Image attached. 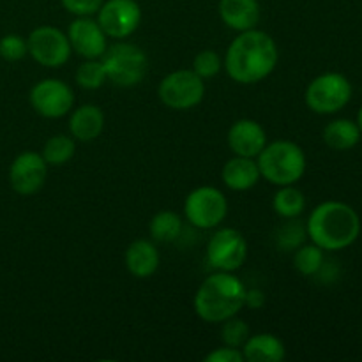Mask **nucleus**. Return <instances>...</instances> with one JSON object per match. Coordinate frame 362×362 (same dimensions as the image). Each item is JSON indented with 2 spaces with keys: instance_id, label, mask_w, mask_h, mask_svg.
Wrapping results in <instances>:
<instances>
[{
  "instance_id": "obj_31",
  "label": "nucleus",
  "mask_w": 362,
  "mask_h": 362,
  "mask_svg": "<svg viewBox=\"0 0 362 362\" xmlns=\"http://www.w3.org/2000/svg\"><path fill=\"white\" fill-rule=\"evenodd\" d=\"M105 0H60L64 9L74 16H92L98 14Z\"/></svg>"
},
{
  "instance_id": "obj_12",
  "label": "nucleus",
  "mask_w": 362,
  "mask_h": 362,
  "mask_svg": "<svg viewBox=\"0 0 362 362\" xmlns=\"http://www.w3.org/2000/svg\"><path fill=\"white\" fill-rule=\"evenodd\" d=\"M98 23L110 39L122 41L140 27V4L136 0H106L98 11Z\"/></svg>"
},
{
  "instance_id": "obj_14",
  "label": "nucleus",
  "mask_w": 362,
  "mask_h": 362,
  "mask_svg": "<svg viewBox=\"0 0 362 362\" xmlns=\"http://www.w3.org/2000/svg\"><path fill=\"white\" fill-rule=\"evenodd\" d=\"M71 49L76 55L87 59H101L108 48V35L90 16H76V20L67 28Z\"/></svg>"
},
{
  "instance_id": "obj_6",
  "label": "nucleus",
  "mask_w": 362,
  "mask_h": 362,
  "mask_svg": "<svg viewBox=\"0 0 362 362\" xmlns=\"http://www.w3.org/2000/svg\"><path fill=\"white\" fill-rule=\"evenodd\" d=\"M304 99L311 112L318 115H332L350 103L352 83L341 73L318 74L308 85Z\"/></svg>"
},
{
  "instance_id": "obj_7",
  "label": "nucleus",
  "mask_w": 362,
  "mask_h": 362,
  "mask_svg": "<svg viewBox=\"0 0 362 362\" xmlns=\"http://www.w3.org/2000/svg\"><path fill=\"white\" fill-rule=\"evenodd\" d=\"M158 95L166 108L186 112L204 101L205 80L193 69L172 71L159 81Z\"/></svg>"
},
{
  "instance_id": "obj_5",
  "label": "nucleus",
  "mask_w": 362,
  "mask_h": 362,
  "mask_svg": "<svg viewBox=\"0 0 362 362\" xmlns=\"http://www.w3.org/2000/svg\"><path fill=\"white\" fill-rule=\"evenodd\" d=\"M101 62L108 80L117 87L129 88L141 83L148 71L147 53L140 46L126 42L124 39L106 48Z\"/></svg>"
},
{
  "instance_id": "obj_27",
  "label": "nucleus",
  "mask_w": 362,
  "mask_h": 362,
  "mask_svg": "<svg viewBox=\"0 0 362 362\" xmlns=\"http://www.w3.org/2000/svg\"><path fill=\"white\" fill-rule=\"evenodd\" d=\"M76 83L85 90H95L101 88L108 81L105 66L99 59H87L76 69Z\"/></svg>"
},
{
  "instance_id": "obj_13",
  "label": "nucleus",
  "mask_w": 362,
  "mask_h": 362,
  "mask_svg": "<svg viewBox=\"0 0 362 362\" xmlns=\"http://www.w3.org/2000/svg\"><path fill=\"white\" fill-rule=\"evenodd\" d=\"M48 175V163L39 152L25 151L14 158L9 168V184L14 193L32 197L45 186Z\"/></svg>"
},
{
  "instance_id": "obj_9",
  "label": "nucleus",
  "mask_w": 362,
  "mask_h": 362,
  "mask_svg": "<svg viewBox=\"0 0 362 362\" xmlns=\"http://www.w3.org/2000/svg\"><path fill=\"white\" fill-rule=\"evenodd\" d=\"M27 48L28 55L39 66L52 67V69L62 67L73 53L66 32L52 27V25H42V27L34 28L27 37Z\"/></svg>"
},
{
  "instance_id": "obj_2",
  "label": "nucleus",
  "mask_w": 362,
  "mask_h": 362,
  "mask_svg": "<svg viewBox=\"0 0 362 362\" xmlns=\"http://www.w3.org/2000/svg\"><path fill=\"white\" fill-rule=\"evenodd\" d=\"M308 237L324 251L352 246L361 233V218L352 205L338 200L318 204L306 223Z\"/></svg>"
},
{
  "instance_id": "obj_28",
  "label": "nucleus",
  "mask_w": 362,
  "mask_h": 362,
  "mask_svg": "<svg viewBox=\"0 0 362 362\" xmlns=\"http://www.w3.org/2000/svg\"><path fill=\"white\" fill-rule=\"evenodd\" d=\"M251 336L250 325L240 318L232 317L228 320L221 322V341L226 346H233V349H243L246 339Z\"/></svg>"
},
{
  "instance_id": "obj_4",
  "label": "nucleus",
  "mask_w": 362,
  "mask_h": 362,
  "mask_svg": "<svg viewBox=\"0 0 362 362\" xmlns=\"http://www.w3.org/2000/svg\"><path fill=\"white\" fill-rule=\"evenodd\" d=\"M257 163L262 179L278 187L299 182L308 166L303 147L290 140H276L265 145L257 156Z\"/></svg>"
},
{
  "instance_id": "obj_15",
  "label": "nucleus",
  "mask_w": 362,
  "mask_h": 362,
  "mask_svg": "<svg viewBox=\"0 0 362 362\" xmlns=\"http://www.w3.org/2000/svg\"><path fill=\"white\" fill-rule=\"evenodd\" d=\"M228 147L235 156L257 158L267 145V133L260 122L253 119H239L228 129Z\"/></svg>"
},
{
  "instance_id": "obj_21",
  "label": "nucleus",
  "mask_w": 362,
  "mask_h": 362,
  "mask_svg": "<svg viewBox=\"0 0 362 362\" xmlns=\"http://www.w3.org/2000/svg\"><path fill=\"white\" fill-rule=\"evenodd\" d=\"M361 129L350 119H336L324 127V141L332 151H350L361 141Z\"/></svg>"
},
{
  "instance_id": "obj_30",
  "label": "nucleus",
  "mask_w": 362,
  "mask_h": 362,
  "mask_svg": "<svg viewBox=\"0 0 362 362\" xmlns=\"http://www.w3.org/2000/svg\"><path fill=\"white\" fill-rule=\"evenodd\" d=\"M28 55L27 39L18 34H7L0 39V57L7 62H18Z\"/></svg>"
},
{
  "instance_id": "obj_18",
  "label": "nucleus",
  "mask_w": 362,
  "mask_h": 362,
  "mask_svg": "<svg viewBox=\"0 0 362 362\" xmlns=\"http://www.w3.org/2000/svg\"><path fill=\"white\" fill-rule=\"evenodd\" d=\"M124 262L134 278L145 279L156 274L159 267V251L151 240L138 239L127 246L126 255H124Z\"/></svg>"
},
{
  "instance_id": "obj_20",
  "label": "nucleus",
  "mask_w": 362,
  "mask_h": 362,
  "mask_svg": "<svg viewBox=\"0 0 362 362\" xmlns=\"http://www.w3.org/2000/svg\"><path fill=\"white\" fill-rule=\"evenodd\" d=\"M240 350L244 362H281L286 357L285 343L278 336L267 332L250 336Z\"/></svg>"
},
{
  "instance_id": "obj_1",
  "label": "nucleus",
  "mask_w": 362,
  "mask_h": 362,
  "mask_svg": "<svg viewBox=\"0 0 362 362\" xmlns=\"http://www.w3.org/2000/svg\"><path fill=\"white\" fill-rule=\"evenodd\" d=\"M279 49L274 39L264 30L251 28L239 32L226 48L223 66L235 83L255 85L274 73Z\"/></svg>"
},
{
  "instance_id": "obj_10",
  "label": "nucleus",
  "mask_w": 362,
  "mask_h": 362,
  "mask_svg": "<svg viewBox=\"0 0 362 362\" xmlns=\"http://www.w3.org/2000/svg\"><path fill=\"white\" fill-rule=\"evenodd\" d=\"M28 101L45 119H62L74 108V92L59 78H45L30 88Z\"/></svg>"
},
{
  "instance_id": "obj_17",
  "label": "nucleus",
  "mask_w": 362,
  "mask_h": 362,
  "mask_svg": "<svg viewBox=\"0 0 362 362\" xmlns=\"http://www.w3.org/2000/svg\"><path fill=\"white\" fill-rule=\"evenodd\" d=\"M221 179L225 186L232 191H250L253 189L262 179L260 168L255 158H243L233 156L226 161L221 170Z\"/></svg>"
},
{
  "instance_id": "obj_22",
  "label": "nucleus",
  "mask_w": 362,
  "mask_h": 362,
  "mask_svg": "<svg viewBox=\"0 0 362 362\" xmlns=\"http://www.w3.org/2000/svg\"><path fill=\"white\" fill-rule=\"evenodd\" d=\"M272 209L283 219L299 218L306 209V197L300 189H297L296 184L290 186H279L272 198Z\"/></svg>"
},
{
  "instance_id": "obj_29",
  "label": "nucleus",
  "mask_w": 362,
  "mask_h": 362,
  "mask_svg": "<svg viewBox=\"0 0 362 362\" xmlns=\"http://www.w3.org/2000/svg\"><path fill=\"white\" fill-rule=\"evenodd\" d=\"M223 69V59L216 49H202L193 60V71L204 80L218 76Z\"/></svg>"
},
{
  "instance_id": "obj_32",
  "label": "nucleus",
  "mask_w": 362,
  "mask_h": 362,
  "mask_svg": "<svg viewBox=\"0 0 362 362\" xmlns=\"http://www.w3.org/2000/svg\"><path fill=\"white\" fill-rule=\"evenodd\" d=\"M205 362H244L243 350L233 349V346H221V349L212 350L205 356Z\"/></svg>"
},
{
  "instance_id": "obj_19",
  "label": "nucleus",
  "mask_w": 362,
  "mask_h": 362,
  "mask_svg": "<svg viewBox=\"0 0 362 362\" xmlns=\"http://www.w3.org/2000/svg\"><path fill=\"white\" fill-rule=\"evenodd\" d=\"M105 129V113L95 105H81L71 110L69 133L78 141H92Z\"/></svg>"
},
{
  "instance_id": "obj_23",
  "label": "nucleus",
  "mask_w": 362,
  "mask_h": 362,
  "mask_svg": "<svg viewBox=\"0 0 362 362\" xmlns=\"http://www.w3.org/2000/svg\"><path fill=\"white\" fill-rule=\"evenodd\" d=\"M148 232L156 243H173L182 232V219L173 211H159L152 216Z\"/></svg>"
},
{
  "instance_id": "obj_25",
  "label": "nucleus",
  "mask_w": 362,
  "mask_h": 362,
  "mask_svg": "<svg viewBox=\"0 0 362 362\" xmlns=\"http://www.w3.org/2000/svg\"><path fill=\"white\" fill-rule=\"evenodd\" d=\"M74 152H76L74 138L67 134H55L46 140L41 156L48 163V166H62L73 159Z\"/></svg>"
},
{
  "instance_id": "obj_24",
  "label": "nucleus",
  "mask_w": 362,
  "mask_h": 362,
  "mask_svg": "<svg viewBox=\"0 0 362 362\" xmlns=\"http://www.w3.org/2000/svg\"><path fill=\"white\" fill-rule=\"evenodd\" d=\"M308 239V230L306 225L299 221L297 218L286 219L283 225L278 226L274 233V243L276 247L283 253H292L297 247L303 246Z\"/></svg>"
},
{
  "instance_id": "obj_11",
  "label": "nucleus",
  "mask_w": 362,
  "mask_h": 362,
  "mask_svg": "<svg viewBox=\"0 0 362 362\" xmlns=\"http://www.w3.org/2000/svg\"><path fill=\"white\" fill-rule=\"evenodd\" d=\"M247 258V243L235 228H219L209 239L207 262L212 269L223 272H235Z\"/></svg>"
},
{
  "instance_id": "obj_8",
  "label": "nucleus",
  "mask_w": 362,
  "mask_h": 362,
  "mask_svg": "<svg viewBox=\"0 0 362 362\" xmlns=\"http://www.w3.org/2000/svg\"><path fill=\"white\" fill-rule=\"evenodd\" d=\"M228 214L225 193L214 186H200L189 191L184 200V216L200 230H212L221 225Z\"/></svg>"
},
{
  "instance_id": "obj_34",
  "label": "nucleus",
  "mask_w": 362,
  "mask_h": 362,
  "mask_svg": "<svg viewBox=\"0 0 362 362\" xmlns=\"http://www.w3.org/2000/svg\"><path fill=\"white\" fill-rule=\"evenodd\" d=\"M357 126H359V129H361V134H362V106H361L359 113H357Z\"/></svg>"
},
{
  "instance_id": "obj_26",
  "label": "nucleus",
  "mask_w": 362,
  "mask_h": 362,
  "mask_svg": "<svg viewBox=\"0 0 362 362\" xmlns=\"http://www.w3.org/2000/svg\"><path fill=\"white\" fill-rule=\"evenodd\" d=\"M325 260V255L322 247H318L317 244H306L297 247L293 251V267L299 274L306 276V278H311L318 272V269L322 267Z\"/></svg>"
},
{
  "instance_id": "obj_3",
  "label": "nucleus",
  "mask_w": 362,
  "mask_h": 362,
  "mask_svg": "<svg viewBox=\"0 0 362 362\" xmlns=\"http://www.w3.org/2000/svg\"><path fill=\"white\" fill-rule=\"evenodd\" d=\"M246 285L233 272L216 271L194 293V313L207 324H221L244 308Z\"/></svg>"
},
{
  "instance_id": "obj_16",
  "label": "nucleus",
  "mask_w": 362,
  "mask_h": 362,
  "mask_svg": "<svg viewBox=\"0 0 362 362\" xmlns=\"http://www.w3.org/2000/svg\"><path fill=\"white\" fill-rule=\"evenodd\" d=\"M218 13L223 23L235 32L257 28L262 16L258 0H219Z\"/></svg>"
},
{
  "instance_id": "obj_33",
  "label": "nucleus",
  "mask_w": 362,
  "mask_h": 362,
  "mask_svg": "<svg viewBox=\"0 0 362 362\" xmlns=\"http://www.w3.org/2000/svg\"><path fill=\"white\" fill-rule=\"evenodd\" d=\"M265 304V293L258 288H246V297H244V306L251 308V310H260Z\"/></svg>"
}]
</instances>
